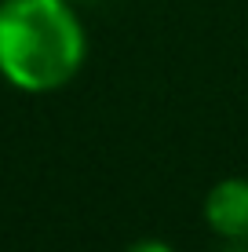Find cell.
Returning <instances> with one entry per match:
<instances>
[{
	"label": "cell",
	"instance_id": "cell-2",
	"mask_svg": "<svg viewBox=\"0 0 248 252\" xmlns=\"http://www.w3.org/2000/svg\"><path fill=\"white\" fill-rule=\"evenodd\" d=\"M204 223L223 241L248 238V179H219L204 197Z\"/></svg>",
	"mask_w": 248,
	"mask_h": 252
},
{
	"label": "cell",
	"instance_id": "cell-1",
	"mask_svg": "<svg viewBox=\"0 0 248 252\" xmlns=\"http://www.w3.org/2000/svg\"><path fill=\"white\" fill-rule=\"evenodd\" d=\"M88 40L70 0L0 4V73L22 92H55L84 66Z\"/></svg>",
	"mask_w": 248,
	"mask_h": 252
},
{
	"label": "cell",
	"instance_id": "cell-4",
	"mask_svg": "<svg viewBox=\"0 0 248 252\" xmlns=\"http://www.w3.org/2000/svg\"><path fill=\"white\" fill-rule=\"evenodd\" d=\"M223 252H248V238H241V241H226Z\"/></svg>",
	"mask_w": 248,
	"mask_h": 252
},
{
	"label": "cell",
	"instance_id": "cell-3",
	"mask_svg": "<svg viewBox=\"0 0 248 252\" xmlns=\"http://www.w3.org/2000/svg\"><path fill=\"white\" fill-rule=\"evenodd\" d=\"M128 252H175V249L165 245V241H157V238H146V241H135Z\"/></svg>",
	"mask_w": 248,
	"mask_h": 252
}]
</instances>
